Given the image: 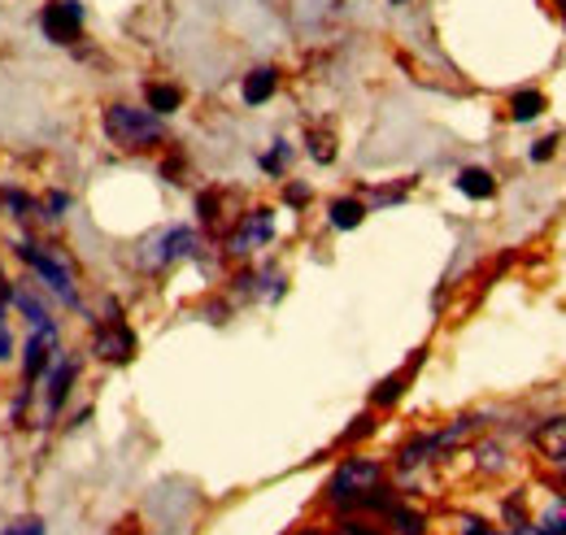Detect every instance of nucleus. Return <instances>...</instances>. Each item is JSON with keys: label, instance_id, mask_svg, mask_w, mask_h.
<instances>
[{"label": "nucleus", "instance_id": "0eeeda50", "mask_svg": "<svg viewBox=\"0 0 566 535\" xmlns=\"http://www.w3.org/2000/svg\"><path fill=\"white\" fill-rule=\"evenodd\" d=\"M35 27L49 44L57 49H78L87 31V4L83 0H44L35 13Z\"/></svg>", "mask_w": 566, "mask_h": 535}, {"label": "nucleus", "instance_id": "2f4dec72", "mask_svg": "<svg viewBox=\"0 0 566 535\" xmlns=\"http://www.w3.org/2000/svg\"><path fill=\"white\" fill-rule=\"evenodd\" d=\"M458 535H493V527H489L484 518H475V514H467V518H458Z\"/></svg>", "mask_w": 566, "mask_h": 535}, {"label": "nucleus", "instance_id": "7c9ffc66", "mask_svg": "<svg viewBox=\"0 0 566 535\" xmlns=\"http://www.w3.org/2000/svg\"><path fill=\"white\" fill-rule=\"evenodd\" d=\"M9 361H18V339L9 327H0V366H9Z\"/></svg>", "mask_w": 566, "mask_h": 535}, {"label": "nucleus", "instance_id": "9d476101", "mask_svg": "<svg viewBox=\"0 0 566 535\" xmlns=\"http://www.w3.org/2000/svg\"><path fill=\"white\" fill-rule=\"evenodd\" d=\"M9 310L27 323V332H31V327H44V323H57V318H53V301H49V292H44V287L35 292L31 283H13V292H9Z\"/></svg>", "mask_w": 566, "mask_h": 535}, {"label": "nucleus", "instance_id": "473e14b6", "mask_svg": "<svg viewBox=\"0 0 566 535\" xmlns=\"http://www.w3.org/2000/svg\"><path fill=\"white\" fill-rule=\"evenodd\" d=\"M9 292H13V279L4 274V266H0V305L9 310Z\"/></svg>", "mask_w": 566, "mask_h": 535}, {"label": "nucleus", "instance_id": "f704fd0d", "mask_svg": "<svg viewBox=\"0 0 566 535\" xmlns=\"http://www.w3.org/2000/svg\"><path fill=\"white\" fill-rule=\"evenodd\" d=\"M292 535H327V532H318V527H301V532H292Z\"/></svg>", "mask_w": 566, "mask_h": 535}, {"label": "nucleus", "instance_id": "aec40b11", "mask_svg": "<svg viewBox=\"0 0 566 535\" xmlns=\"http://www.w3.org/2000/svg\"><path fill=\"white\" fill-rule=\"evenodd\" d=\"M66 209H71V192H66V188H49L44 197H35V222L57 227V222L66 218Z\"/></svg>", "mask_w": 566, "mask_h": 535}, {"label": "nucleus", "instance_id": "f03ea898", "mask_svg": "<svg viewBox=\"0 0 566 535\" xmlns=\"http://www.w3.org/2000/svg\"><path fill=\"white\" fill-rule=\"evenodd\" d=\"M83 361L87 353H74V348H57V357L49 361V370L35 379V401H31V427H53L62 422L66 405L74 397V384L83 375Z\"/></svg>", "mask_w": 566, "mask_h": 535}, {"label": "nucleus", "instance_id": "c85d7f7f", "mask_svg": "<svg viewBox=\"0 0 566 535\" xmlns=\"http://www.w3.org/2000/svg\"><path fill=\"white\" fill-rule=\"evenodd\" d=\"M332 535H388V532L375 527V523H366V518H345V523H336V532Z\"/></svg>", "mask_w": 566, "mask_h": 535}, {"label": "nucleus", "instance_id": "1a4fd4ad", "mask_svg": "<svg viewBox=\"0 0 566 535\" xmlns=\"http://www.w3.org/2000/svg\"><path fill=\"white\" fill-rule=\"evenodd\" d=\"M62 348V323H44V327H31L22 348H18V375H22V388H35V379L49 370V361L57 357Z\"/></svg>", "mask_w": 566, "mask_h": 535}, {"label": "nucleus", "instance_id": "7ed1b4c3", "mask_svg": "<svg viewBox=\"0 0 566 535\" xmlns=\"http://www.w3.org/2000/svg\"><path fill=\"white\" fill-rule=\"evenodd\" d=\"M101 132L123 153H148L166 144V118H157L153 109L132 105V101H109L101 114Z\"/></svg>", "mask_w": 566, "mask_h": 535}, {"label": "nucleus", "instance_id": "39448f33", "mask_svg": "<svg viewBox=\"0 0 566 535\" xmlns=\"http://www.w3.org/2000/svg\"><path fill=\"white\" fill-rule=\"evenodd\" d=\"M192 258H201V231L188 227V222H175V227H161L144 240L140 253H136V266L144 274H161V270L192 262Z\"/></svg>", "mask_w": 566, "mask_h": 535}, {"label": "nucleus", "instance_id": "6e6552de", "mask_svg": "<svg viewBox=\"0 0 566 535\" xmlns=\"http://www.w3.org/2000/svg\"><path fill=\"white\" fill-rule=\"evenodd\" d=\"M275 240V209L271 204H253L249 213H240V222L231 227V235L222 240L227 258H253Z\"/></svg>", "mask_w": 566, "mask_h": 535}, {"label": "nucleus", "instance_id": "9b49d317", "mask_svg": "<svg viewBox=\"0 0 566 535\" xmlns=\"http://www.w3.org/2000/svg\"><path fill=\"white\" fill-rule=\"evenodd\" d=\"M275 92H280V70L275 66H253L240 78V101L249 109H262L266 101H275Z\"/></svg>", "mask_w": 566, "mask_h": 535}, {"label": "nucleus", "instance_id": "c756f323", "mask_svg": "<svg viewBox=\"0 0 566 535\" xmlns=\"http://www.w3.org/2000/svg\"><path fill=\"white\" fill-rule=\"evenodd\" d=\"M370 431H375V413H357L354 427H349L340 440H345V444H357V440H361V436H370Z\"/></svg>", "mask_w": 566, "mask_h": 535}, {"label": "nucleus", "instance_id": "6ab92c4d", "mask_svg": "<svg viewBox=\"0 0 566 535\" xmlns=\"http://www.w3.org/2000/svg\"><path fill=\"white\" fill-rule=\"evenodd\" d=\"M384 518H388V535H427V514L406 505V501H397Z\"/></svg>", "mask_w": 566, "mask_h": 535}, {"label": "nucleus", "instance_id": "f8f14e48", "mask_svg": "<svg viewBox=\"0 0 566 535\" xmlns=\"http://www.w3.org/2000/svg\"><path fill=\"white\" fill-rule=\"evenodd\" d=\"M144 109H153L157 118L179 114V109H184V87H179V83H161V78L144 83Z\"/></svg>", "mask_w": 566, "mask_h": 535}, {"label": "nucleus", "instance_id": "72a5a7b5", "mask_svg": "<svg viewBox=\"0 0 566 535\" xmlns=\"http://www.w3.org/2000/svg\"><path fill=\"white\" fill-rule=\"evenodd\" d=\"M493 535H541V532H536V527H527V523H523V527H505V532H493Z\"/></svg>", "mask_w": 566, "mask_h": 535}, {"label": "nucleus", "instance_id": "f3484780", "mask_svg": "<svg viewBox=\"0 0 566 535\" xmlns=\"http://www.w3.org/2000/svg\"><path fill=\"white\" fill-rule=\"evenodd\" d=\"M0 213L9 222H18V231H27L35 222V197L22 188H0Z\"/></svg>", "mask_w": 566, "mask_h": 535}, {"label": "nucleus", "instance_id": "4468645a", "mask_svg": "<svg viewBox=\"0 0 566 535\" xmlns=\"http://www.w3.org/2000/svg\"><path fill=\"white\" fill-rule=\"evenodd\" d=\"M366 213H370L366 197H336L327 204V227L332 231H357L366 222Z\"/></svg>", "mask_w": 566, "mask_h": 535}, {"label": "nucleus", "instance_id": "e433bc0d", "mask_svg": "<svg viewBox=\"0 0 566 535\" xmlns=\"http://www.w3.org/2000/svg\"><path fill=\"white\" fill-rule=\"evenodd\" d=\"M558 9H563V18H566V0H558Z\"/></svg>", "mask_w": 566, "mask_h": 535}, {"label": "nucleus", "instance_id": "dca6fc26", "mask_svg": "<svg viewBox=\"0 0 566 535\" xmlns=\"http://www.w3.org/2000/svg\"><path fill=\"white\" fill-rule=\"evenodd\" d=\"M532 440H536V449L549 458V462H566V418H545L536 431H532Z\"/></svg>", "mask_w": 566, "mask_h": 535}, {"label": "nucleus", "instance_id": "bb28decb", "mask_svg": "<svg viewBox=\"0 0 566 535\" xmlns=\"http://www.w3.org/2000/svg\"><path fill=\"white\" fill-rule=\"evenodd\" d=\"M310 201H314V188L310 183H283V204L287 209H305Z\"/></svg>", "mask_w": 566, "mask_h": 535}, {"label": "nucleus", "instance_id": "4be33fe9", "mask_svg": "<svg viewBox=\"0 0 566 535\" xmlns=\"http://www.w3.org/2000/svg\"><path fill=\"white\" fill-rule=\"evenodd\" d=\"M287 161H292V144H287V139H275V144L258 157L262 175H271V179H283V175H287Z\"/></svg>", "mask_w": 566, "mask_h": 535}, {"label": "nucleus", "instance_id": "ddd939ff", "mask_svg": "<svg viewBox=\"0 0 566 535\" xmlns=\"http://www.w3.org/2000/svg\"><path fill=\"white\" fill-rule=\"evenodd\" d=\"M453 188H458L467 201H493V197H496V175L489 170V166H467V170H458Z\"/></svg>", "mask_w": 566, "mask_h": 535}, {"label": "nucleus", "instance_id": "423d86ee", "mask_svg": "<svg viewBox=\"0 0 566 535\" xmlns=\"http://www.w3.org/2000/svg\"><path fill=\"white\" fill-rule=\"evenodd\" d=\"M384 483V462L379 458H345L327 479V505L332 510H354L357 501Z\"/></svg>", "mask_w": 566, "mask_h": 535}, {"label": "nucleus", "instance_id": "cd10ccee", "mask_svg": "<svg viewBox=\"0 0 566 535\" xmlns=\"http://www.w3.org/2000/svg\"><path fill=\"white\" fill-rule=\"evenodd\" d=\"M554 153H558V135H541L527 157H532V166H545V161H554Z\"/></svg>", "mask_w": 566, "mask_h": 535}, {"label": "nucleus", "instance_id": "c9c22d12", "mask_svg": "<svg viewBox=\"0 0 566 535\" xmlns=\"http://www.w3.org/2000/svg\"><path fill=\"white\" fill-rule=\"evenodd\" d=\"M388 4H397V9H401V4H410V0H388Z\"/></svg>", "mask_w": 566, "mask_h": 535}, {"label": "nucleus", "instance_id": "a211bd4d", "mask_svg": "<svg viewBox=\"0 0 566 535\" xmlns=\"http://www.w3.org/2000/svg\"><path fill=\"white\" fill-rule=\"evenodd\" d=\"M419 361H423V353H419V357H415V361H410L406 370H397V375H388V379H379V388L370 392V405H375V409H388V405H397V401H401V397H406V384H410V375L419 370Z\"/></svg>", "mask_w": 566, "mask_h": 535}, {"label": "nucleus", "instance_id": "2eb2a0df", "mask_svg": "<svg viewBox=\"0 0 566 535\" xmlns=\"http://www.w3.org/2000/svg\"><path fill=\"white\" fill-rule=\"evenodd\" d=\"M545 109H549V101H545L541 87H518V92H510V123L527 127V123H536Z\"/></svg>", "mask_w": 566, "mask_h": 535}, {"label": "nucleus", "instance_id": "f257e3e1", "mask_svg": "<svg viewBox=\"0 0 566 535\" xmlns=\"http://www.w3.org/2000/svg\"><path fill=\"white\" fill-rule=\"evenodd\" d=\"M9 253L22 262V266L35 274V283L49 292V301H57L62 310L83 314V283H78V270H74L71 253L62 244H49L31 231H13L9 235Z\"/></svg>", "mask_w": 566, "mask_h": 535}, {"label": "nucleus", "instance_id": "b1692460", "mask_svg": "<svg viewBox=\"0 0 566 535\" xmlns=\"http://www.w3.org/2000/svg\"><path fill=\"white\" fill-rule=\"evenodd\" d=\"M305 153H310L318 166H332V161H336V135L305 132Z\"/></svg>", "mask_w": 566, "mask_h": 535}, {"label": "nucleus", "instance_id": "5701e85b", "mask_svg": "<svg viewBox=\"0 0 566 535\" xmlns=\"http://www.w3.org/2000/svg\"><path fill=\"white\" fill-rule=\"evenodd\" d=\"M541 535H566V496H554L549 505H545V514L532 523Z\"/></svg>", "mask_w": 566, "mask_h": 535}, {"label": "nucleus", "instance_id": "393cba45", "mask_svg": "<svg viewBox=\"0 0 566 535\" xmlns=\"http://www.w3.org/2000/svg\"><path fill=\"white\" fill-rule=\"evenodd\" d=\"M0 535H49V523H44L40 514H22V518H13L9 527H0Z\"/></svg>", "mask_w": 566, "mask_h": 535}, {"label": "nucleus", "instance_id": "a878e982", "mask_svg": "<svg viewBox=\"0 0 566 535\" xmlns=\"http://www.w3.org/2000/svg\"><path fill=\"white\" fill-rule=\"evenodd\" d=\"M197 209H201V222H206V227H218V222H222V192H201V197H197Z\"/></svg>", "mask_w": 566, "mask_h": 535}, {"label": "nucleus", "instance_id": "20e7f679", "mask_svg": "<svg viewBox=\"0 0 566 535\" xmlns=\"http://www.w3.org/2000/svg\"><path fill=\"white\" fill-rule=\"evenodd\" d=\"M87 323H92V335H87V357L92 361H101V366H127V361H136L140 339L132 332V323L123 318L118 301H105V314L101 318L87 314Z\"/></svg>", "mask_w": 566, "mask_h": 535}, {"label": "nucleus", "instance_id": "412c9836", "mask_svg": "<svg viewBox=\"0 0 566 535\" xmlns=\"http://www.w3.org/2000/svg\"><path fill=\"white\" fill-rule=\"evenodd\" d=\"M471 458H475V466L484 470V474H501V470L510 466V453H505V444H501V440H484V444H475V449H471Z\"/></svg>", "mask_w": 566, "mask_h": 535}]
</instances>
